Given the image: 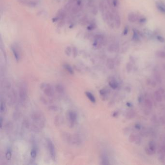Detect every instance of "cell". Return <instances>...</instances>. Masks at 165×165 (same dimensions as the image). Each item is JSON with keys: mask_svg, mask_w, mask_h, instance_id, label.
I'll use <instances>...</instances> for the list:
<instances>
[{"mask_svg": "<svg viewBox=\"0 0 165 165\" xmlns=\"http://www.w3.org/2000/svg\"><path fill=\"white\" fill-rule=\"evenodd\" d=\"M47 145H48V150L50 153V155L51 156V159L55 161V158H56V152L55 147L54 146V144H53L52 142L50 140H47Z\"/></svg>", "mask_w": 165, "mask_h": 165, "instance_id": "1", "label": "cell"}, {"mask_svg": "<svg viewBox=\"0 0 165 165\" xmlns=\"http://www.w3.org/2000/svg\"><path fill=\"white\" fill-rule=\"evenodd\" d=\"M145 151L146 153L147 154H149V155H152L153 154H154L155 152L154 151H153V150H152L149 147H146L145 149Z\"/></svg>", "mask_w": 165, "mask_h": 165, "instance_id": "9", "label": "cell"}, {"mask_svg": "<svg viewBox=\"0 0 165 165\" xmlns=\"http://www.w3.org/2000/svg\"><path fill=\"white\" fill-rule=\"evenodd\" d=\"M158 55L161 57H165V53L164 52H160V53H159Z\"/></svg>", "mask_w": 165, "mask_h": 165, "instance_id": "24", "label": "cell"}, {"mask_svg": "<svg viewBox=\"0 0 165 165\" xmlns=\"http://www.w3.org/2000/svg\"><path fill=\"white\" fill-rule=\"evenodd\" d=\"M107 66L108 67L110 68V69H113L114 67V63L112 61V60L110 59L107 62Z\"/></svg>", "mask_w": 165, "mask_h": 165, "instance_id": "10", "label": "cell"}, {"mask_svg": "<svg viewBox=\"0 0 165 165\" xmlns=\"http://www.w3.org/2000/svg\"><path fill=\"white\" fill-rule=\"evenodd\" d=\"M20 96L21 101L24 102L27 98V90L24 87H22L20 88Z\"/></svg>", "mask_w": 165, "mask_h": 165, "instance_id": "6", "label": "cell"}, {"mask_svg": "<svg viewBox=\"0 0 165 165\" xmlns=\"http://www.w3.org/2000/svg\"><path fill=\"white\" fill-rule=\"evenodd\" d=\"M2 118H0V127H1H1H2Z\"/></svg>", "mask_w": 165, "mask_h": 165, "instance_id": "27", "label": "cell"}, {"mask_svg": "<svg viewBox=\"0 0 165 165\" xmlns=\"http://www.w3.org/2000/svg\"><path fill=\"white\" fill-rule=\"evenodd\" d=\"M43 89H44V92L47 96H52L53 94L52 89L50 85L49 84H43Z\"/></svg>", "mask_w": 165, "mask_h": 165, "instance_id": "4", "label": "cell"}, {"mask_svg": "<svg viewBox=\"0 0 165 165\" xmlns=\"http://www.w3.org/2000/svg\"><path fill=\"white\" fill-rule=\"evenodd\" d=\"M56 89L57 91L59 93H62L64 92V88L60 84H58L56 86Z\"/></svg>", "mask_w": 165, "mask_h": 165, "instance_id": "13", "label": "cell"}, {"mask_svg": "<svg viewBox=\"0 0 165 165\" xmlns=\"http://www.w3.org/2000/svg\"><path fill=\"white\" fill-rule=\"evenodd\" d=\"M64 67H65V68L67 70V71H68L70 74H74L73 70L72 67H71L69 65H68L67 64H66V65H64Z\"/></svg>", "mask_w": 165, "mask_h": 165, "instance_id": "8", "label": "cell"}, {"mask_svg": "<svg viewBox=\"0 0 165 165\" xmlns=\"http://www.w3.org/2000/svg\"><path fill=\"white\" fill-rule=\"evenodd\" d=\"M68 118L70 122V125L71 126H73L77 120L76 113L72 111H69L68 113Z\"/></svg>", "mask_w": 165, "mask_h": 165, "instance_id": "3", "label": "cell"}, {"mask_svg": "<svg viewBox=\"0 0 165 165\" xmlns=\"http://www.w3.org/2000/svg\"><path fill=\"white\" fill-rule=\"evenodd\" d=\"M109 84H110V86L113 89H116L118 86L117 84L115 82H114V81L110 82Z\"/></svg>", "mask_w": 165, "mask_h": 165, "instance_id": "18", "label": "cell"}, {"mask_svg": "<svg viewBox=\"0 0 165 165\" xmlns=\"http://www.w3.org/2000/svg\"><path fill=\"white\" fill-rule=\"evenodd\" d=\"M130 140L131 142H135L136 140H137V138L136 137V136L135 135H131L130 137Z\"/></svg>", "mask_w": 165, "mask_h": 165, "instance_id": "23", "label": "cell"}, {"mask_svg": "<svg viewBox=\"0 0 165 165\" xmlns=\"http://www.w3.org/2000/svg\"><path fill=\"white\" fill-rule=\"evenodd\" d=\"M11 50H12L16 60L18 61L20 58V50L19 46L17 43L13 44L11 46Z\"/></svg>", "mask_w": 165, "mask_h": 165, "instance_id": "2", "label": "cell"}, {"mask_svg": "<svg viewBox=\"0 0 165 165\" xmlns=\"http://www.w3.org/2000/svg\"><path fill=\"white\" fill-rule=\"evenodd\" d=\"M128 19L130 21L132 22H134L136 20V17L134 14H130L128 16Z\"/></svg>", "mask_w": 165, "mask_h": 165, "instance_id": "12", "label": "cell"}, {"mask_svg": "<svg viewBox=\"0 0 165 165\" xmlns=\"http://www.w3.org/2000/svg\"><path fill=\"white\" fill-rule=\"evenodd\" d=\"M149 147L153 150V151H154L155 152V149H156V145L155 143L154 142H151L149 143Z\"/></svg>", "mask_w": 165, "mask_h": 165, "instance_id": "15", "label": "cell"}, {"mask_svg": "<svg viewBox=\"0 0 165 165\" xmlns=\"http://www.w3.org/2000/svg\"><path fill=\"white\" fill-rule=\"evenodd\" d=\"M20 2L23 4L24 5H26L27 6L30 7H34L35 6L37 3L33 0H19Z\"/></svg>", "mask_w": 165, "mask_h": 165, "instance_id": "5", "label": "cell"}, {"mask_svg": "<svg viewBox=\"0 0 165 165\" xmlns=\"http://www.w3.org/2000/svg\"><path fill=\"white\" fill-rule=\"evenodd\" d=\"M155 97L156 98V100L158 101V102H160L162 100V97H161V95L160 94V93L159 92H156L155 93Z\"/></svg>", "mask_w": 165, "mask_h": 165, "instance_id": "11", "label": "cell"}, {"mask_svg": "<svg viewBox=\"0 0 165 165\" xmlns=\"http://www.w3.org/2000/svg\"><path fill=\"white\" fill-rule=\"evenodd\" d=\"M5 110V106L4 104H3V103H1L0 105V112L2 113L4 112Z\"/></svg>", "mask_w": 165, "mask_h": 165, "instance_id": "22", "label": "cell"}, {"mask_svg": "<svg viewBox=\"0 0 165 165\" xmlns=\"http://www.w3.org/2000/svg\"><path fill=\"white\" fill-rule=\"evenodd\" d=\"M36 155H37V154H36V151L33 149L32 150L31 152V156L32 158H35L36 157Z\"/></svg>", "mask_w": 165, "mask_h": 165, "instance_id": "19", "label": "cell"}, {"mask_svg": "<svg viewBox=\"0 0 165 165\" xmlns=\"http://www.w3.org/2000/svg\"><path fill=\"white\" fill-rule=\"evenodd\" d=\"M12 157V153L10 150H8L5 154V157L7 160L11 159Z\"/></svg>", "mask_w": 165, "mask_h": 165, "instance_id": "14", "label": "cell"}, {"mask_svg": "<svg viewBox=\"0 0 165 165\" xmlns=\"http://www.w3.org/2000/svg\"><path fill=\"white\" fill-rule=\"evenodd\" d=\"M100 94L102 95H104L106 94V92H105V90H102L100 91Z\"/></svg>", "mask_w": 165, "mask_h": 165, "instance_id": "26", "label": "cell"}, {"mask_svg": "<svg viewBox=\"0 0 165 165\" xmlns=\"http://www.w3.org/2000/svg\"><path fill=\"white\" fill-rule=\"evenodd\" d=\"M135 115V113L134 112L133 110H130L127 113V117L128 118H132L134 117Z\"/></svg>", "mask_w": 165, "mask_h": 165, "instance_id": "20", "label": "cell"}, {"mask_svg": "<svg viewBox=\"0 0 165 165\" xmlns=\"http://www.w3.org/2000/svg\"><path fill=\"white\" fill-rule=\"evenodd\" d=\"M85 94L86 95L87 97L88 98V99L93 103H95V98L94 97V96L91 93L88 92H86L85 93Z\"/></svg>", "mask_w": 165, "mask_h": 165, "instance_id": "7", "label": "cell"}, {"mask_svg": "<svg viewBox=\"0 0 165 165\" xmlns=\"http://www.w3.org/2000/svg\"><path fill=\"white\" fill-rule=\"evenodd\" d=\"M157 7L158 9L160 11H161L163 13H165V7L164 5H162L161 4H158L157 5Z\"/></svg>", "mask_w": 165, "mask_h": 165, "instance_id": "16", "label": "cell"}, {"mask_svg": "<svg viewBox=\"0 0 165 165\" xmlns=\"http://www.w3.org/2000/svg\"><path fill=\"white\" fill-rule=\"evenodd\" d=\"M145 105L146 106L149 108H151L152 107V103L149 99H146L145 100Z\"/></svg>", "mask_w": 165, "mask_h": 165, "instance_id": "17", "label": "cell"}, {"mask_svg": "<svg viewBox=\"0 0 165 165\" xmlns=\"http://www.w3.org/2000/svg\"><path fill=\"white\" fill-rule=\"evenodd\" d=\"M157 38H158V40L159 41H160V42H163L164 41V38H162V37H161V36H158V37H157Z\"/></svg>", "mask_w": 165, "mask_h": 165, "instance_id": "25", "label": "cell"}, {"mask_svg": "<svg viewBox=\"0 0 165 165\" xmlns=\"http://www.w3.org/2000/svg\"><path fill=\"white\" fill-rule=\"evenodd\" d=\"M35 0L36 1V0Z\"/></svg>", "mask_w": 165, "mask_h": 165, "instance_id": "28", "label": "cell"}, {"mask_svg": "<svg viewBox=\"0 0 165 165\" xmlns=\"http://www.w3.org/2000/svg\"><path fill=\"white\" fill-rule=\"evenodd\" d=\"M71 51H72V49H71V47H68L66 49V54L67 55L69 56L71 54Z\"/></svg>", "mask_w": 165, "mask_h": 165, "instance_id": "21", "label": "cell"}]
</instances>
